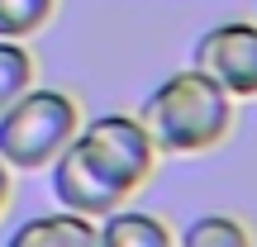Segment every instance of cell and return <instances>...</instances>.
<instances>
[{"instance_id":"obj_4","label":"cell","mask_w":257,"mask_h":247,"mask_svg":"<svg viewBox=\"0 0 257 247\" xmlns=\"http://www.w3.org/2000/svg\"><path fill=\"white\" fill-rule=\"evenodd\" d=\"M191 67L224 86L233 100H257V19H219L191 43Z\"/></svg>"},{"instance_id":"obj_9","label":"cell","mask_w":257,"mask_h":247,"mask_svg":"<svg viewBox=\"0 0 257 247\" xmlns=\"http://www.w3.org/2000/svg\"><path fill=\"white\" fill-rule=\"evenodd\" d=\"M34 86V53L19 38H0V114Z\"/></svg>"},{"instance_id":"obj_11","label":"cell","mask_w":257,"mask_h":247,"mask_svg":"<svg viewBox=\"0 0 257 247\" xmlns=\"http://www.w3.org/2000/svg\"><path fill=\"white\" fill-rule=\"evenodd\" d=\"M10 185H15V171L0 162V214H5V204H10Z\"/></svg>"},{"instance_id":"obj_3","label":"cell","mask_w":257,"mask_h":247,"mask_svg":"<svg viewBox=\"0 0 257 247\" xmlns=\"http://www.w3.org/2000/svg\"><path fill=\"white\" fill-rule=\"evenodd\" d=\"M72 143L86 152V162H91L105 181L119 185L128 200L153 181L157 157H162L157 143H153V133H148V124L138 119V114H124V110L95 114L91 124H81V133H76Z\"/></svg>"},{"instance_id":"obj_6","label":"cell","mask_w":257,"mask_h":247,"mask_svg":"<svg viewBox=\"0 0 257 247\" xmlns=\"http://www.w3.org/2000/svg\"><path fill=\"white\" fill-rule=\"evenodd\" d=\"M5 247H95V219L72 214V209L34 214L10 233Z\"/></svg>"},{"instance_id":"obj_2","label":"cell","mask_w":257,"mask_h":247,"mask_svg":"<svg viewBox=\"0 0 257 247\" xmlns=\"http://www.w3.org/2000/svg\"><path fill=\"white\" fill-rule=\"evenodd\" d=\"M76 133H81L76 95L57 86H29L0 114V162L10 171H48Z\"/></svg>"},{"instance_id":"obj_5","label":"cell","mask_w":257,"mask_h":247,"mask_svg":"<svg viewBox=\"0 0 257 247\" xmlns=\"http://www.w3.org/2000/svg\"><path fill=\"white\" fill-rule=\"evenodd\" d=\"M48 181H53V200L62 204V209H72V214H86V219H105V214H114V209L128 204V195L114 181H105V176L86 162V152L76 143H67L62 152H57V162L48 166Z\"/></svg>"},{"instance_id":"obj_10","label":"cell","mask_w":257,"mask_h":247,"mask_svg":"<svg viewBox=\"0 0 257 247\" xmlns=\"http://www.w3.org/2000/svg\"><path fill=\"white\" fill-rule=\"evenodd\" d=\"M57 15V0H0V38H34Z\"/></svg>"},{"instance_id":"obj_1","label":"cell","mask_w":257,"mask_h":247,"mask_svg":"<svg viewBox=\"0 0 257 247\" xmlns=\"http://www.w3.org/2000/svg\"><path fill=\"white\" fill-rule=\"evenodd\" d=\"M138 119L148 124L162 157H200L229 143L238 100L200 67H181L148 91Z\"/></svg>"},{"instance_id":"obj_8","label":"cell","mask_w":257,"mask_h":247,"mask_svg":"<svg viewBox=\"0 0 257 247\" xmlns=\"http://www.w3.org/2000/svg\"><path fill=\"white\" fill-rule=\"evenodd\" d=\"M176 247H257V233H252V223L243 214L210 209V214H195L176 233Z\"/></svg>"},{"instance_id":"obj_7","label":"cell","mask_w":257,"mask_h":247,"mask_svg":"<svg viewBox=\"0 0 257 247\" xmlns=\"http://www.w3.org/2000/svg\"><path fill=\"white\" fill-rule=\"evenodd\" d=\"M95 247H176V233L167 228V219L124 204V209L95 219Z\"/></svg>"}]
</instances>
